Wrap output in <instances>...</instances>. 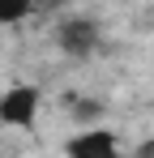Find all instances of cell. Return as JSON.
<instances>
[{"label": "cell", "instance_id": "1", "mask_svg": "<svg viewBox=\"0 0 154 158\" xmlns=\"http://www.w3.org/2000/svg\"><path fill=\"white\" fill-rule=\"evenodd\" d=\"M56 43L69 56L86 60V56L99 47V22L94 17H69V22H60V30H56Z\"/></svg>", "mask_w": 154, "mask_h": 158}, {"label": "cell", "instance_id": "2", "mask_svg": "<svg viewBox=\"0 0 154 158\" xmlns=\"http://www.w3.org/2000/svg\"><path fill=\"white\" fill-rule=\"evenodd\" d=\"M34 111H39V90L34 85H13V90L0 94V120L13 124V128H30Z\"/></svg>", "mask_w": 154, "mask_h": 158}, {"label": "cell", "instance_id": "3", "mask_svg": "<svg viewBox=\"0 0 154 158\" xmlns=\"http://www.w3.org/2000/svg\"><path fill=\"white\" fill-rule=\"evenodd\" d=\"M64 150H69V154H81V158H86V154H116V150H120V141H116L107 128H90V132L69 137V141H64Z\"/></svg>", "mask_w": 154, "mask_h": 158}, {"label": "cell", "instance_id": "4", "mask_svg": "<svg viewBox=\"0 0 154 158\" xmlns=\"http://www.w3.org/2000/svg\"><path fill=\"white\" fill-rule=\"evenodd\" d=\"M39 0H0V26H13V22H26L34 13Z\"/></svg>", "mask_w": 154, "mask_h": 158}, {"label": "cell", "instance_id": "5", "mask_svg": "<svg viewBox=\"0 0 154 158\" xmlns=\"http://www.w3.org/2000/svg\"><path fill=\"white\" fill-rule=\"evenodd\" d=\"M64 107L73 111L77 120H99V115H103V103H90V98H73V94L64 98Z\"/></svg>", "mask_w": 154, "mask_h": 158}, {"label": "cell", "instance_id": "6", "mask_svg": "<svg viewBox=\"0 0 154 158\" xmlns=\"http://www.w3.org/2000/svg\"><path fill=\"white\" fill-rule=\"evenodd\" d=\"M137 154H141V158H154V141H141V145H137Z\"/></svg>", "mask_w": 154, "mask_h": 158}]
</instances>
